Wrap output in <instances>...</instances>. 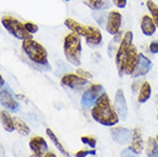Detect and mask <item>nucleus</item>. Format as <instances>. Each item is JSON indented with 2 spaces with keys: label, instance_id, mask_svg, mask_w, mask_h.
Masks as SVG:
<instances>
[{
  "label": "nucleus",
  "instance_id": "nucleus-7",
  "mask_svg": "<svg viewBox=\"0 0 158 157\" xmlns=\"http://www.w3.org/2000/svg\"><path fill=\"white\" fill-rule=\"evenodd\" d=\"M64 25L70 30L71 32H75L80 37H85V39L89 38L94 31L95 27H91V25H85L75 21L73 19H67L64 21Z\"/></svg>",
  "mask_w": 158,
  "mask_h": 157
},
{
  "label": "nucleus",
  "instance_id": "nucleus-34",
  "mask_svg": "<svg viewBox=\"0 0 158 157\" xmlns=\"http://www.w3.org/2000/svg\"><path fill=\"white\" fill-rule=\"evenodd\" d=\"M157 121H158V108H157Z\"/></svg>",
  "mask_w": 158,
  "mask_h": 157
},
{
  "label": "nucleus",
  "instance_id": "nucleus-15",
  "mask_svg": "<svg viewBox=\"0 0 158 157\" xmlns=\"http://www.w3.org/2000/svg\"><path fill=\"white\" fill-rule=\"evenodd\" d=\"M139 55H140V53H138L136 48H135L134 46H132V48H131V51H130V54H128V57H127L126 66H125V74H126V75H130V76L133 75L135 68L138 66Z\"/></svg>",
  "mask_w": 158,
  "mask_h": 157
},
{
  "label": "nucleus",
  "instance_id": "nucleus-14",
  "mask_svg": "<svg viewBox=\"0 0 158 157\" xmlns=\"http://www.w3.org/2000/svg\"><path fill=\"white\" fill-rule=\"evenodd\" d=\"M151 68H152V62L147 57L146 55H143L140 53V55H139L138 66L135 68V70H134V72H133L132 77H133V78H138V77H141V76H146L147 74L151 70Z\"/></svg>",
  "mask_w": 158,
  "mask_h": 157
},
{
  "label": "nucleus",
  "instance_id": "nucleus-33",
  "mask_svg": "<svg viewBox=\"0 0 158 157\" xmlns=\"http://www.w3.org/2000/svg\"><path fill=\"white\" fill-rule=\"evenodd\" d=\"M156 140H157V142H158V135H156Z\"/></svg>",
  "mask_w": 158,
  "mask_h": 157
},
{
  "label": "nucleus",
  "instance_id": "nucleus-21",
  "mask_svg": "<svg viewBox=\"0 0 158 157\" xmlns=\"http://www.w3.org/2000/svg\"><path fill=\"white\" fill-rule=\"evenodd\" d=\"M46 134L48 135V138L52 140V142L55 145V147L57 148V149L60 150V153H62L64 155V156H67V157H69V153H68V150H65V148H64L63 146H62V143L60 142V140H59V138L56 137L55 134H54V132L48 127V129H46Z\"/></svg>",
  "mask_w": 158,
  "mask_h": 157
},
{
  "label": "nucleus",
  "instance_id": "nucleus-3",
  "mask_svg": "<svg viewBox=\"0 0 158 157\" xmlns=\"http://www.w3.org/2000/svg\"><path fill=\"white\" fill-rule=\"evenodd\" d=\"M22 49L25 55L31 60L35 64L41 66V67H48V57L47 51L43 45L33 39L23 40L22 43Z\"/></svg>",
  "mask_w": 158,
  "mask_h": 157
},
{
  "label": "nucleus",
  "instance_id": "nucleus-17",
  "mask_svg": "<svg viewBox=\"0 0 158 157\" xmlns=\"http://www.w3.org/2000/svg\"><path fill=\"white\" fill-rule=\"evenodd\" d=\"M143 147H144V143H143V140H142V134H141V132H140L139 129H134V130H133L132 142H131L128 149L139 155V154L142 153Z\"/></svg>",
  "mask_w": 158,
  "mask_h": 157
},
{
  "label": "nucleus",
  "instance_id": "nucleus-29",
  "mask_svg": "<svg viewBox=\"0 0 158 157\" xmlns=\"http://www.w3.org/2000/svg\"><path fill=\"white\" fill-rule=\"evenodd\" d=\"M148 49H149V52L150 53H152V54H158V41H152V43H150V45H149V47H148Z\"/></svg>",
  "mask_w": 158,
  "mask_h": 157
},
{
  "label": "nucleus",
  "instance_id": "nucleus-1",
  "mask_svg": "<svg viewBox=\"0 0 158 157\" xmlns=\"http://www.w3.org/2000/svg\"><path fill=\"white\" fill-rule=\"evenodd\" d=\"M92 117L95 122L104 126H115L119 122V116L115 107L111 104L108 94L104 92L100 96L91 110Z\"/></svg>",
  "mask_w": 158,
  "mask_h": 157
},
{
  "label": "nucleus",
  "instance_id": "nucleus-5",
  "mask_svg": "<svg viewBox=\"0 0 158 157\" xmlns=\"http://www.w3.org/2000/svg\"><path fill=\"white\" fill-rule=\"evenodd\" d=\"M1 24L13 37H15L17 39L22 40V41L27 39H32V35L27 31L24 23H22L21 21H19L13 16H2Z\"/></svg>",
  "mask_w": 158,
  "mask_h": 157
},
{
  "label": "nucleus",
  "instance_id": "nucleus-12",
  "mask_svg": "<svg viewBox=\"0 0 158 157\" xmlns=\"http://www.w3.org/2000/svg\"><path fill=\"white\" fill-rule=\"evenodd\" d=\"M112 140L118 145L125 146L132 140L133 131L128 130L126 127H114L110 131Z\"/></svg>",
  "mask_w": 158,
  "mask_h": 157
},
{
  "label": "nucleus",
  "instance_id": "nucleus-8",
  "mask_svg": "<svg viewBox=\"0 0 158 157\" xmlns=\"http://www.w3.org/2000/svg\"><path fill=\"white\" fill-rule=\"evenodd\" d=\"M0 98H1V104L7 108V109H10L13 111H17L20 109V104L16 101V99L14 98L12 91L9 90L7 86H5V80L1 77V93H0Z\"/></svg>",
  "mask_w": 158,
  "mask_h": 157
},
{
  "label": "nucleus",
  "instance_id": "nucleus-11",
  "mask_svg": "<svg viewBox=\"0 0 158 157\" xmlns=\"http://www.w3.org/2000/svg\"><path fill=\"white\" fill-rule=\"evenodd\" d=\"M114 107L119 116V119L126 121L128 116V108H127V102L125 99V94L123 90H117L115 94V101H114Z\"/></svg>",
  "mask_w": 158,
  "mask_h": 157
},
{
  "label": "nucleus",
  "instance_id": "nucleus-31",
  "mask_svg": "<svg viewBox=\"0 0 158 157\" xmlns=\"http://www.w3.org/2000/svg\"><path fill=\"white\" fill-rule=\"evenodd\" d=\"M122 157H138V154L133 153L132 150L127 148V149H124L122 151Z\"/></svg>",
  "mask_w": 158,
  "mask_h": 157
},
{
  "label": "nucleus",
  "instance_id": "nucleus-13",
  "mask_svg": "<svg viewBox=\"0 0 158 157\" xmlns=\"http://www.w3.org/2000/svg\"><path fill=\"white\" fill-rule=\"evenodd\" d=\"M29 146H30V149L32 150L31 157H43L48 151L47 142L45 141L43 137L36 135V137L31 138Z\"/></svg>",
  "mask_w": 158,
  "mask_h": 157
},
{
  "label": "nucleus",
  "instance_id": "nucleus-25",
  "mask_svg": "<svg viewBox=\"0 0 158 157\" xmlns=\"http://www.w3.org/2000/svg\"><path fill=\"white\" fill-rule=\"evenodd\" d=\"M81 142L87 146H89L91 148H95L96 147V138L94 135H83L81 137Z\"/></svg>",
  "mask_w": 158,
  "mask_h": 157
},
{
  "label": "nucleus",
  "instance_id": "nucleus-23",
  "mask_svg": "<svg viewBox=\"0 0 158 157\" xmlns=\"http://www.w3.org/2000/svg\"><path fill=\"white\" fill-rule=\"evenodd\" d=\"M146 6H147V8H148V11L150 12L151 17L154 19L155 23H156L157 29H158V6L155 4L152 0H147Z\"/></svg>",
  "mask_w": 158,
  "mask_h": 157
},
{
  "label": "nucleus",
  "instance_id": "nucleus-9",
  "mask_svg": "<svg viewBox=\"0 0 158 157\" xmlns=\"http://www.w3.org/2000/svg\"><path fill=\"white\" fill-rule=\"evenodd\" d=\"M123 16L118 11H111L108 14L107 23H106V30L108 33L111 36H116L117 33L120 32V28H122Z\"/></svg>",
  "mask_w": 158,
  "mask_h": 157
},
{
  "label": "nucleus",
  "instance_id": "nucleus-18",
  "mask_svg": "<svg viewBox=\"0 0 158 157\" xmlns=\"http://www.w3.org/2000/svg\"><path fill=\"white\" fill-rule=\"evenodd\" d=\"M151 85L150 83L148 82H143V84L140 86V90H139V95H138V101L140 103H144L147 102L151 96Z\"/></svg>",
  "mask_w": 158,
  "mask_h": 157
},
{
  "label": "nucleus",
  "instance_id": "nucleus-32",
  "mask_svg": "<svg viewBox=\"0 0 158 157\" xmlns=\"http://www.w3.org/2000/svg\"><path fill=\"white\" fill-rule=\"evenodd\" d=\"M43 157H56V155L53 151H47V153L45 154Z\"/></svg>",
  "mask_w": 158,
  "mask_h": 157
},
{
  "label": "nucleus",
  "instance_id": "nucleus-10",
  "mask_svg": "<svg viewBox=\"0 0 158 157\" xmlns=\"http://www.w3.org/2000/svg\"><path fill=\"white\" fill-rule=\"evenodd\" d=\"M61 84L72 90H79L88 85V79L83 78L78 74H67L61 78Z\"/></svg>",
  "mask_w": 158,
  "mask_h": 157
},
{
  "label": "nucleus",
  "instance_id": "nucleus-22",
  "mask_svg": "<svg viewBox=\"0 0 158 157\" xmlns=\"http://www.w3.org/2000/svg\"><path fill=\"white\" fill-rule=\"evenodd\" d=\"M14 124H15V130L22 135H28L30 133V129L25 123L17 117H14Z\"/></svg>",
  "mask_w": 158,
  "mask_h": 157
},
{
  "label": "nucleus",
  "instance_id": "nucleus-6",
  "mask_svg": "<svg viewBox=\"0 0 158 157\" xmlns=\"http://www.w3.org/2000/svg\"><path fill=\"white\" fill-rule=\"evenodd\" d=\"M103 93H104V88H103V86L101 84H98V83L91 84L88 86V88L83 93V96H81V107H83L84 109L93 108V106L96 102V100Z\"/></svg>",
  "mask_w": 158,
  "mask_h": 157
},
{
  "label": "nucleus",
  "instance_id": "nucleus-35",
  "mask_svg": "<svg viewBox=\"0 0 158 157\" xmlns=\"http://www.w3.org/2000/svg\"><path fill=\"white\" fill-rule=\"evenodd\" d=\"M63 1H70V0H63Z\"/></svg>",
  "mask_w": 158,
  "mask_h": 157
},
{
  "label": "nucleus",
  "instance_id": "nucleus-4",
  "mask_svg": "<svg viewBox=\"0 0 158 157\" xmlns=\"http://www.w3.org/2000/svg\"><path fill=\"white\" fill-rule=\"evenodd\" d=\"M132 46H133V32L126 31L123 36L115 55L116 67H117L119 76H123V74H125V66H126L127 57H128Z\"/></svg>",
  "mask_w": 158,
  "mask_h": 157
},
{
  "label": "nucleus",
  "instance_id": "nucleus-16",
  "mask_svg": "<svg viewBox=\"0 0 158 157\" xmlns=\"http://www.w3.org/2000/svg\"><path fill=\"white\" fill-rule=\"evenodd\" d=\"M156 30H157V25L155 23L154 19L149 15H143L142 20H141V31L143 35L147 37L154 36Z\"/></svg>",
  "mask_w": 158,
  "mask_h": 157
},
{
  "label": "nucleus",
  "instance_id": "nucleus-2",
  "mask_svg": "<svg viewBox=\"0 0 158 157\" xmlns=\"http://www.w3.org/2000/svg\"><path fill=\"white\" fill-rule=\"evenodd\" d=\"M63 52L65 59L72 66L79 67L81 64V39L80 36L70 32L65 35L63 39Z\"/></svg>",
  "mask_w": 158,
  "mask_h": 157
},
{
  "label": "nucleus",
  "instance_id": "nucleus-26",
  "mask_svg": "<svg viewBox=\"0 0 158 157\" xmlns=\"http://www.w3.org/2000/svg\"><path fill=\"white\" fill-rule=\"evenodd\" d=\"M88 155H93V156L96 155V151H95L94 148H92V149H80L75 154L76 157H86Z\"/></svg>",
  "mask_w": 158,
  "mask_h": 157
},
{
  "label": "nucleus",
  "instance_id": "nucleus-27",
  "mask_svg": "<svg viewBox=\"0 0 158 157\" xmlns=\"http://www.w3.org/2000/svg\"><path fill=\"white\" fill-rule=\"evenodd\" d=\"M24 25H25L27 31H28L29 33H31V35H33V33H37V32H38V30H39L38 25H37L36 23H32V22H25V23H24Z\"/></svg>",
  "mask_w": 158,
  "mask_h": 157
},
{
  "label": "nucleus",
  "instance_id": "nucleus-24",
  "mask_svg": "<svg viewBox=\"0 0 158 157\" xmlns=\"http://www.w3.org/2000/svg\"><path fill=\"white\" fill-rule=\"evenodd\" d=\"M83 2L93 11H99L104 7L106 0H83Z\"/></svg>",
  "mask_w": 158,
  "mask_h": 157
},
{
  "label": "nucleus",
  "instance_id": "nucleus-28",
  "mask_svg": "<svg viewBox=\"0 0 158 157\" xmlns=\"http://www.w3.org/2000/svg\"><path fill=\"white\" fill-rule=\"evenodd\" d=\"M76 74H78L79 76H81L83 78H86V79H92V77H93V75H92L89 71L87 70H84V69H77V71H76Z\"/></svg>",
  "mask_w": 158,
  "mask_h": 157
},
{
  "label": "nucleus",
  "instance_id": "nucleus-30",
  "mask_svg": "<svg viewBox=\"0 0 158 157\" xmlns=\"http://www.w3.org/2000/svg\"><path fill=\"white\" fill-rule=\"evenodd\" d=\"M112 2H114V5H115L117 8H120V9H123V8L126 7L127 0H112Z\"/></svg>",
  "mask_w": 158,
  "mask_h": 157
},
{
  "label": "nucleus",
  "instance_id": "nucleus-19",
  "mask_svg": "<svg viewBox=\"0 0 158 157\" xmlns=\"http://www.w3.org/2000/svg\"><path fill=\"white\" fill-rule=\"evenodd\" d=\"M1 124L5 131L7 132H13L15 130V124H14V118L10 117V115L8 114L6 110H1Z\"/></svg>",
  "mask_w": 158,
  "mask_h": 157
},
{
  "label": "nucleus",
  "instance_id": "nucleus-20",
  "mask_svg": "<svg viewBox=\"0 0 158 157\" xmlns=\"http://www.w3.org/2000/svg\"><path fill=\"white\" fill-rule=\"evenodd\" d=\"M146 151L148 157H158V142L156 138H149L147 141Z\"/></svg>",
  "mask_w": 158,
  "mask_h": 157
}]
</instances>
